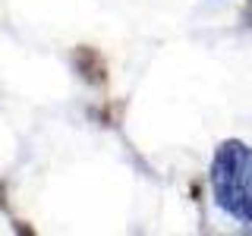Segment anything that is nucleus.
Listing matches in <instances>:
<instances>
[{
	"label": "nucleus",
	"instance_id": "1",
	"mask_svg": "<svg viewBox=\"0 0 252 236\" xmlns=\"http://www.w3.org/2000/svg\"><path fill=\"white\" fill-rule=\"evenodd\" d=\"M211 186L227 214L252 220V148L243 142H224L215 154Z\"/></svg>",
	"mask_w": 252,
	"mask_h": 236
}]
</instances>
